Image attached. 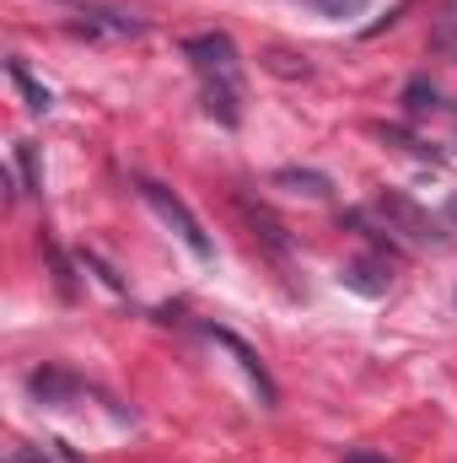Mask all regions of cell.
Returning <instances> with one entry per match:
<instances>
[{
  "label": "cell",
  "mask_w": 457,
  "mask_h": 463,
  "mask_svg": "<svg viewBox=\"0 0 457 463\" xmlns=\"http://www.w3.org/2000/svg\"><path fill=\"white\" fill-rule=\"evenodd\" d=\"M183 54H189V65L200 71L205 114L216 118V124H227V129H237V124H242V98H247L237 43H231L227 33H194V38H183Z\"/></svg>",
  "instance_id": "obj_1"
},
{
  "label": "cell",
  "mask_w": 457,
  "mask_h": 463,
  "mask_svg": "<svg viewBox=\"0 0 457 463\" xmlns=\"http://www.w3.org/2000/svg\"><path fill=\"white\" fill-rule=\"evenodd\" d=\"M371 216L382 222V237L393 232V242H404V248H447L452 237L436 227V216L431 211H420L409 194H398V189H382L377 200H371Z\"/></svg>",
  "instance_id": "obj_2"
},
{
  "label": "cell",
  "mask_w": 457,
  "mask_h": 463,
  "mask_svg": "<svg viewBox=\"0 0 457 463\" xmlns=\"http://www.w3.org/2000/svg\"><path fill=\"white\" fill-rule=\"evenodd\" d=\"M135 189H140V200H145V205L162 216V227L173 232V237H178V242H183L194 259H216V242H210V232L200 227V216H194V211H189V205H183V200H178L167 184H156V178H140Z\"/></svg>",
  "instance_id": "obj_3"
},
{
  "label": "cell",
  "mask_w": 457,
  "mask_h": 463,
  "mask_svg": "<svg viewBox=\"0 0 457 463\" xmlns=\"http://www.w3.org/2000/svg\"><path fill=\"white\" fill-rule=\"evenodd\" d=\"M340 286L344 291H355V297H387V286H393V275H387V259L382 253H360V259H344L340 264Z\"/></svg>",
  "instance_id": "obj_4"
},
{
  "label": "cell",
  "mask_w": 457,
  "mask_h": 463,
  "mask_svg": "<svg viewBox=\"0 0 457 463\" xmlns=\"http://www.w3.org/2000/svg\"><path fill=\"white\" fill-rule=\"evenodd\" d=\"M76 33H81V38H140L145 22H140L135 11H114V5H103V11H87V22H76Z\"/></svg>",
  "instance_id": "obj_5"
},
{
  "label": "cell",
  "mask_w": 457,
  "mask_h": 463,
  "mask_svg": "<svg viewBox=\"0 0 457 463\" xmlns=\"http://www.w3.org/2000/svg\"><path fill=\"white\" fill-rule=\"evenodd\" d=\"M205 335H210V340H216V345H227L231 355H237V366H242V372H247V383H253V388H258V399H264V404H275V383H269V372H264V361H258V355H253V350L242 345V340H237V335H231V329H216V324H210V329H205Z\"/></svg>",
  "instance_id": "obj_6"
},
{
  "label": "cell",
  "mask_w": 457,
  "mask_h": 463,
  "mask_svg": "<svg viewBox=\"0 0 457 463\" xmlns=\"http://www.w3.org/2000/svg\"><path fill=\"white\" fill-rule=\"evenodd\" d=\"M27 393H33L38 404H65V399H76V393H81V383H76L70 372L43 366V372H33V377H27Z\"/></svg>",
  "instance_id": "obj_7"
},
{
  "label": "cell",
  "mask_w": 457,
  "mask_h": 463,
  "mask_svg": "<svg viewBox=\"0 0 457 463\" xmlns=\"http://www.w3.org/2000/svg\"><path fill=\"white\" fill-rule=\"evenodd\" d=\"M5 76H11V87L22 92V103H27L33 114H49V109H54V92H49V87H43L22 60H5Z\"/></svg>",
  "instance_id": "obj_8"
},
{
  "label": "cell",
  "mask_w": 457,
  "mask_h": 463,
  "mask_svg": "<svg viewBox=\"0 0 457 463\" xmlns=\"http://www.w3.org/2000/svg\"><path fill=\"white\" fill-rule=\"evenodd\" d=\"M275 189H291V194H307V200H329L334 194V184L323 173H312V167H280L275 173Z\"/></svg>",
  "instance_id": "obj_9"
},
{
  "label": "cell",
  "mask_w": 457,
  "mask_h": 463,
  "mask_svg": "<svg viewBox=\"0 0 457 463\" xmlns=\"http://www.w3.org/2000/svg\"><path fill=\"white\" fill-rule=\"evenodd\" d=\"M404 114H409V118H431V114H447V98H442V87H431L425 76H415V81L404 87Z\"/></svg>",
  "instance_id": "obj_10"
},
{
  "label": "cell",
  "mask_w": 457,
  "mask_h": 463,
  "mask_svg": "<svg viewBox=\"0 0 457 463\" xmlns=\"http://www.w3.org/2000/svg\"><path fill=\"white\" fill-rule=\"evenodd\" d=\"M431 49L436 54H457V0H442L431 16Z\"/></svg>",
  "instance_id": "obj_11"
},
{
  "label": "cell",
  "mask_w": 457,
  "mask_h": 463,
  "mask_svg": "<svg viewBox=\"0 0 457 463\" xmlns=\"http://www.w3.org/2000/svg\"><path fill=\"white\" fill-rule=\"evenodd\" d=\"M307 11H318V16H329V22H350V16H360L371 0H302Z\"/></svg>",
  "instance_id": "obj_12"
},
{
  "label": "cell",
  "mask_w": 457,
  "mask_h": 463,
  "mask_svg": "<svg viewBox=\"0 0 457 463\" xmlns=\"http://www.w3.org/2000/svg\"><path fill=\"white\" fill-rule=\"evenodd\" d=\"M16 167H22V194H38L43 184H38V151H33V140H16Z\"/></svg>",
  "instance_id": "obj_13"
},
{
  "label": "cell",
  "mask_w": 457,
  "mask_h": 463,
  "mask_svg": "<svg viewBox=\"0 0 457 463\" xmlns=\"http://www.w3.org/2000/svg\"><path fill=\"white\" fill-rule=\"evenodd\" d=\"M344 463H393L387 453H371V448H344Z\"/></svg>",
  "instance_id": "obj_14"
},
{
  "label": "cell",
  "mask_w": 457,
  "mask_h": 463,
  "mask_svg": "<svg viewBox=\"0 0 457 463\" xmlns=\"http://www.w3.org/2000/svg\"><path fill=\"white\" fill-rule=\"evenodd\" d=\"M442 216H447V227H457V189L447 194V205H442Z\"/></svg>",
  "instance_id": "obj_15"
}]
</instances>
